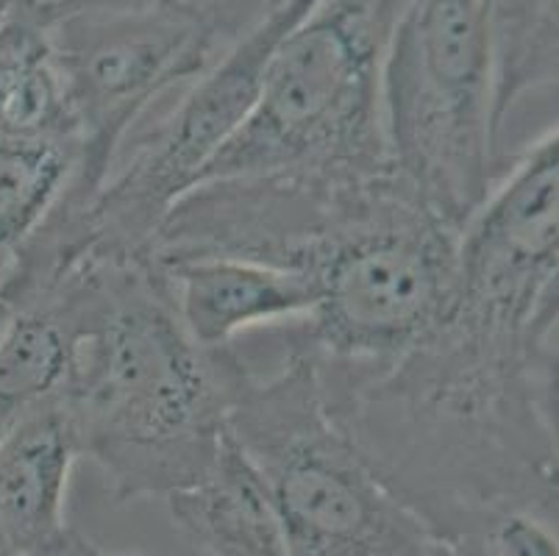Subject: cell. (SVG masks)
<instances>
[{
    "instance_id": "cell-1",
    "label": "cell",
    "mask_w": 559,
    "mask_h": 556,
    "mask_svg": "<svg viewBox=\"0 0 559 556\" xmlns=\"http://www.w3.org/2000/svg\"><path fill=\"white\" fill-rule=\"evenodd\" d=\"M557 122L460 234L449 312L379 379L326 398L376 476L443 545L507 509L559 514Z\"/></svg>"
},
{
    "instance_id": "cell-2",
    "label": "cell",
    "mask_w": 559,
    "mask_h": 556,
    "mask_svg": "<svg viewBox=\"0 0 559 556\" xmlns=\"http://www.w3.org/2000/svg\"><path fill=\"white\" fill-rule=\"evenodd\" d=\"M70 287L79 331L62 406L79 453L117 507L195 484L228 428L237 345L206 351L187 334L148 251L90 245Z\"/></svg>"
},
{
    "instance_id": "cell-3",
    "label": "cell",
    "mask_w": 559,
    "mask_h": 556,
    "mask_svg": "<svg viewBox=\"0 0 559 556\" xmlns=\"http://www.w3.org/2000/svg\"><path fill=\"white\" fill-rule=\"evenodd\" d=\"M460 234L395 167L370 184L309 273L314 309L287 329L323 398L388 374L445 318Z\"/></svg>"
},
{
    "instance_id": "cell-4",
    "label": "cell",
    "mask_w": 559,
    "mask_h": 556,
    "mask_svg": "<svg viewBox=\"0 0 559 556\" xmlns=\"http://www.w3.org/2000/svg\"><path fill=\"white\" fill-rule=\"evenodd\" d=\"M401 0H314L284 34L257 106L201 178H373L393 170L381 70Z\"/></svg>"
},
{
    "instance_id": "cell-5",
    "label": "cell",
    "mask_w": 559,
    "mask_h": 556,
    "mask_svg": "<svg viewBox=\"0 0 559 556\" xmlns=\"http://www.w3.org/2000/svg\"><path fill=\"white\" fill-rule=\"evenodd\" d=\"M228 431L271 489L287 556H449L334 421L304 354L267 376L246 362Z\"/></svg>"
},
{
    "instance_id": "cell-6",
    "label": "cell",
    "mask_w": 559,
    "mask_h": 556,
    "mask_svg": "<svg viewBox=\"0 0 559 556\" xmlns=\"http://www.w3.org/2000/svg\"><path fill=\"white\" fill-rule=\"evenodd\" d=\"M381 120L390 165L462 232L507 165L492 131L485 0H401Z\"/></svg>"
},
{
    "instance_id": "cell-7",
    "label": "cell",
    "mask_w": 559,
    "mask_h": 556,
    "mask_svg": "<svg viewBox=\"0 0 559 556\" xmlns=\"http://www.w3.org/2000/svg\"><path fill=\"white\" fill-rule=\"evenodd\" d=\"M48 28L75 117L73 173L53 212L86 217L136 122L231 43L185 0H48Z\"/></svg>"
},
{
    "instance_id": "cell-8",
    "label": "cell",
    "mask_w": 559,
    "mask_h": 556,
    "mask_svg": "<svg viewBox=\"0 0 559 556\" xmlns=\"http://www.w3.org/2000/svg\"><path fill=\"white\" fill-rule=\"evenodd\" d=\"M314 0H284L273 14L234 39L206 73L134 140L86 214L90 245L145 253L173 203L201 184L257 106L273 50Z\"/></svg>"
},
{
    "instance_id": "cell-9",
    "label": "cell",
    "mask_w": 559,
    "mask_h": 556,
    "mask_svg": "<svg viewBox=\"0 0 559 556\" xmlns=\"http://www.w3.org/2000/svg\"><path fill=\"white\" fill-rule=\"evenodd\" d=\"M156 268L181 326L206 351L231 348L251 331L298 323L318 300L304 275L246 259H176Z\"/></svg>"
},
{
    "instance_id": "cell-10",
    "label": "cell",
    "mask_w": 559,
    "mask_h": 556,
    "mask_svg": "<svg viewBox=\"0 0 559 556\" xmlns=\"http://www.w3.org/2000/svg\"><path fill=\"white\" fill-rule=\"evenodd\" d=\"M165 504L173 529L201 556H287L271 489L228 428L210 471Z\"/></svg>"
},
{
    "instance_id": "cell-11",
    "label": "cell",
    "mask_w": 559,
    "mask_h": 556,
    "mask_svg": "<svg viewBox=\"0 0 559 556\" xmlns=\"http://www.w3.org/2000/svg\"><path fill=\"white\" fill-rule=\"evenodd\" d=\"M81 459L62 401L43 406L0 440V529L32 556L68 529V484Z\"/></svg>"
},
{
    "instance_id": "cell-12",
    "label": "cell",
    "mask_w": 559,
    "mask_h": 556,
    "mask_svg": "<svg viewBox=\"0 0 559 556\" xmlns=\"http://www.w3.org/2000/svg\"><path fill=\"white\" fill-rule=\"evenodd\" d=\"M79 318L70 268L56 282L14 304L0 336V440L43 406L62 401L73 365Z\"/></svg>"
},
{
    "instance_id": "cell-13",
    "label": "cell",
    "mask_w": 559,
    "mask_h": 556,
    "mask_svg": "<svg viewBox=\"0 0 559 556\" xmlns=\"http://www.w3.org/2000/svg\"><path fill=\"white\" fill-rule=\"evenodd\" d=\"M0 134L75 153V117L48 28V0H14L0 20Z\"/></svg>"
},
{
    "instance_id": "cell-14",
    "label": "cell",
    "mask_w": 559,
    "mask_h": 556,
    "mask_svg": "<svg viewBox=\"0 0 559 556\" xmlns=\"http://www.w3.org/2000/svg\"><path fill=\"white\" fill-rule=\"evenodd\" d=\"M490 39L492 131L528 92L557 86V0H485Z\"/></svg>"
},
{
    "instance_id": "cell-15",
    "label": "cell",
    "mask_w": 559,
    "mask_h": 556,
    "mask_svg": "<svg viewBox=\"0 0 559 556\" xmlns=\"http://www.w3.org/2000/svg\"><path fill=\"white\" fill-rule=\"evenodd\" d=\"M73 173V147L0 134V259L53 209Z\"/></svg>"
},
{
    "instance_id": "cell-16",
    "label": "cell",
    "mask_w": 559,
    "mask_h": 556,
    "mask_svg": "<svg viewBox=\"0 0 559 556\" xmlns=\"http://www.w3.org/2000/svg\"><path fill=\"white\" fill-rule=\"evenodd\" d=\"M559 514L507 509L445 545L451 556H559Z\"/></svg>"
},
{
    "instance_id": "cell-17",
    "label": "cell",
    "mask_w": 559,
    "mask_h": 556,
    "mask_svg": "<svg viewBox=\"0 0 559 556\" xmlns=\"http://www.w3.org/2000/svg\"><path fill=\"white\" fill-rule=\"evenodd\" d=\"M185 3H192V7L210 14L217 28L226 34L228 43H234L253 25L262 23L267 14L276 12L284 0H185Z\"/></svg>"
},
{
    "instance_id": "cell-18",
    "label": "cell",
    "mask_w": 559,
    "mask_h": 556,
    "mask_svg": "<svg viewBox=\"0 0 559 556\" xmlns=\"http://www.w3.org/2000/svg\"><path fill=\"white\" fill-rule=\"evenodd\" d=\"M93 551H98V545H95L93 540L84 537L81 532H75L73 527H68L53 543H48L45 548H39L37 554L32 556H90Z\"/></svg>"
},
{
    "instance_id": "cell-19",
    "label": "cell",
    "mask_w": 559,
    "mask_h": 556,
    "mask_svg": "<svg viewBox=\"0 0 559 556\" xmlns=\"http://www.w3.org/2000/svg\"><path fill=\"white\" fill-rule=\"evenodd\" d=\"M12 318H14V304H12V300H9V295L3 293V289H0V336L7 334V329H9V323H12Z\"/></svg>"
},
{
    "instance_id": "cell-20",
    "label": "cell",
    "mask_w": 559,
    "mask_h": 556,
    "mask_svg": "<svg viewBox=\"0 0 559 556\" xmlns=\"http://www.w3.org/2000/svg\"><path fill=\"white\" fill-rule=\"evenodd\" d=\"M0 556H20V551L9 543V537L3 529H0Z\"/></svg>"
},
{
    "instance_id": "cell-21",
    "label": "cell",
    "mask_w": 559,
    "mask_h": 556,
    "mask_svg": "<svg viewBox=\"0 0 559 556\" xmlns=\"http://www.w3.org/2000/svg\"><path fill=\"white\" fill-rule=\"evenodd\" d=\"M12 3H14V0H0V20L7 17V12L12 9Z\"/></svg>"
},
{
    "instance_id": "cell-22",
    "label": "cell",
    "mask_w": 559,
    "mask_h": 556,
    "mask_svg": "<svg viewBox=\"0 0 559 556\" xmlns=\"http://www.w3.org/2000/svg\"><path fill=\"white\" fill-rule=\"evenodd\" d=\"M90 556H109V554H106L104 548H98V551H93ZM115 556H145V554H115Z\"/></svg>"
},
{
    "instance_id": "cell-23",
    "label": "cell",
    "mask_w": 559,
    "mask_h": 556,
    "mask_svg": "<svg viewBox=\"0 0 559 556\" xmlns=\"http://www.w3.org/2000/svg\"><path fill=\"white\" fill-rule=\"evenodd\" d=\"M449 556H451V554H449Z\"/></svg>"
}]
</instances>
